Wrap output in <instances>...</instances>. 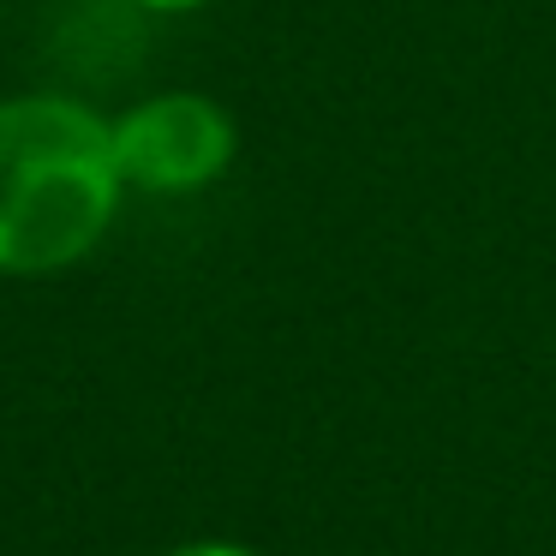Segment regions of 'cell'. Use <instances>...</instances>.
<instances>
[{
    "instance_id": "1",
    "label": "cell",
    "mask_w": 556,
    "mask_h": 556,
    "mask_svg": "<svg viewBox=\"0 0 556 556\" xmlns=\"http://www.w3.org/2000/svg\"><path fill=\"white\" fill-rule=\"evenodd\" d=\"M121 198L109 114L61 90L0 102V276L37 281L85 264Z\"/></svg>"
},
{
    "instance_id": "3",
    "label": "cell",
    "mask_w": 556,
    "mask_h": 556,
    "mask_svg": "<svg viewBox=\"0 0 556 556\" xmlns=\"http://www.w3.org/2000/svg\"><path fill=\"white\" fill-rule=\"evenodd\" d=\"M162 556H264V551L240 539H186V544H168Z\"/></svg>"
},
{
    "instance_id": "2",
    "label": "cell",
    "mask_w": 556,
    "mask_h": 556,
    "mask_svg": "<svg viewBox=\"0 0 556 556\" xmlns=\"http://www.w3.org/2000/svg\"><path fill=\"white\" fill-rule=\"evenodd\" d=\"M114 168L126 192L192 198L216 186L240 156V126L204 90H156L109 121Z\"/></svg>"
},
{
    "instance_id": "4",
    "label": "cell",
    "mask_w": 556,
    "mask_h": 556,
    "mask_svg": "<svg viewBox=\"0 0 556 556\" xmlns=\"http://www.w3.org/2000/svg\"><path fill=\"white\" fill-rule=\"evenodd\" d=\"M132 7H144V13H198V7H210V0H132Z\"/></svg>"
}]
</instances>
